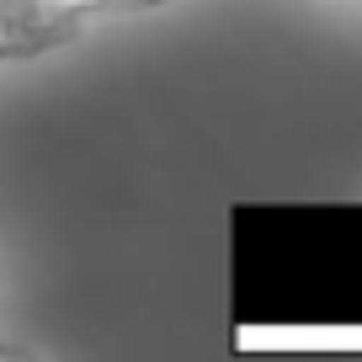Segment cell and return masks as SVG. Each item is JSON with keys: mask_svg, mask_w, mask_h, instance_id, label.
Here are the masks:
<instances>
[{"mask_svg": "<svg viewBox=\"0 0 362 362\" xmlns=\"http://www.w3.org/2000/svg\"><path fill=\"white\" fill-rule=\"evenodd\" d=\"M170 0H0V64L37 59L107 22L165 11Z\"/></svg>", "mask_w": 362, "mask_h": 362, "instance_id": "6da1fadb", "label": "cell"}, {"mask_svg": "<svg viewBox=\"0 0 362 362\" xmlns=\"http://www.w3.org/2000/svg\"><path fill=\"white\" fill-rule=\"evenodd\" d=\"M170 6H181V0H170ZM315 6H362V0H315Z\"/></svg>", "mask_w": 362, "mask_h": 362, "instance_id": "7a4b0ae2", "label": "cell"}]
</instances>
